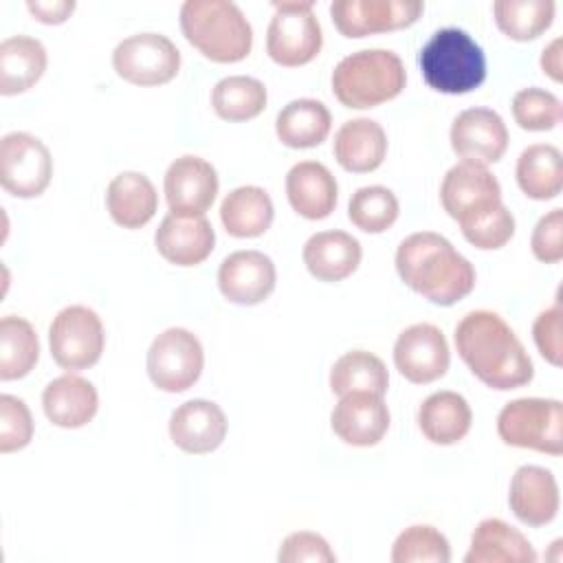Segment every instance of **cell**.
<instances>
[{"mask_svg":"<svg viewBox=\"0 0 563 563\" xmlns=\"http://www.w3.org/2000/svg\"><path fill=\"white\" fill-rule=\"evenodd\" d=\"M561 44L563 40L561 37H554L541 53V70L554 79V81H561L563 79V53H561Z\"/></svg>","mask_w":563,"mask_h":563,"instance_id":"bcb514c9","label":"cell"},{"mask_svg":"<svg viewBox=\"0 0 563 563\" xmlns=\"http://www.w3.org/2000/svg\"><path fill=\"white\" fill-rule=\"evenodd\" d=\"M275 15L266 29L268 57L286 68L312 62L323 44L321 24L312 0H273Z\"/></svg>","mask_w":563,"mask_h":563,"instance_id":"52a82bcc","label":"cell"},{"mask_svg":"<svg viewBox=\"0 0 563 563\" xmlns=\"http://www.w3.org/2000/svg\"><path fill=\"white\" fill-rule=\"evenodd\" d=\"M471 405L457 391H435L418 407V427L433 444L449 446L460 442L471 431Z\"/></svg>","mask_w":563,"mask_h":563,"instance_id":"83f0119b","label":"cell"},{"mask_svg":"<svg viewBox=\"0 0 563 563\" xmlns=\"http://www.w3.org/2000/svg\"><path fill=\"white\" fill-rule=\"evenodd\" d=\"M462 235L468 244L482 251H495L510 242L515 235V216L508 211V207L501 202L495 211L484 216L482 220L468 224L462 229Z\"/></svg>","mask_w":563,"mask_h":563,"instance_id":"60d3db41","label":"cell"},{"mask_svg":"<svg viewBox=\"0 0 563 563\" xmlns=\"http://www.w3.org/2000/svg\"><path fill=\"white\" fill-rule=\"evenodd\" d=\"M330 427L345 444L374 446L389 429V409L378 394L352 391L334 405Z\"/></svg>","mask_w":563,"mask_h":563,"instance_id":"d6986e66","label":"cell"},{"mask_svg":"<svg viewBox=\"0 0 563 563\" xmlns=\"http://www.w3.org/2000/svg\"><path fill=\"white\" fill-rule=\"evenodd\" d=\"M422 79L444 95H464L486 79V57L482 46L462 29H438L418 57Z\"/></svg>","mask_w":563,"mask_h":563,"instance_id":"5b68a950","label":"cell"},{"mask_svg":"<svg viewBox=\"0 0 563 563\" xmlns=\"http://www.w3.org/2000/svg\"><path fill=\"white\" fill-rule=\"evenodd\" d=\"M216 167L194 154H183L169 163L163 180L169 213L185 218H202L218 194Z\"/></svg>","mask_w":563,"mask_h":563,"instance_id":"4fadbf2b","label":"cell"},{"mask_svg":"<svg viewBox=\"0 0 563 563\" xmlns=\"http://www.w3.org/2000/svg\"><path fill=\"white\" fill-rule=\"evenodd\" d=\"M389 387V374L385 363L365 350H352L341 354L330 369V389L339 398L352 391H372L383 396Z\"/></svg>","mask_w":563,"mask_h":563,"instance_id":"d6a6232c","label":"cell"},{"mask_svg":"<svg viewBox=\"0 0 563 563\" xmlns=\"http://www.w3.org/2000/svg\"><path fill=\"white\" fill-rule=\"evenodd\" d=\"M407 84L402 59L387 48H363L345 55L332 70V92L354 110L396 99Z\"/></svg>","mask_w":563,"mask_h":563,"instance_id":"277c9868","label":"cell"},{"mask_svg":"<svg viewBox=\"0 0 563 563\" xmlns=\"http://www.w3.org/2000/svg\"><path fill=\"white\" fill-rule=\"evenodd\" d=\"M53 176L48 147L29 132H9L0 141V185L15 198L44 194Z\"/></svg>","mask_w":563,"mask_h":563,"instance_id":"7c38bea8","label":"cell"},{"mask_svg":"<svg viewBox=\"0 0 563 563\" xmlns=\"http://www.w3.org/2000/svg\"><path fill=\"white\" fill-rule=\"evenodd\" d=\"M336 163L352 174H367L383 165L387 154V134L374 119L358 117L345 121L332 141Z\"/></svg>","mask_w":563,"mask_h":563,"instance_id":"cb8c5ba5","label":"cell"},{"mask_svg":"<svg viewBox=\"0 0 563 563\" xmlns=\"http://www.w3.org/2000/svg\"><path fill=\"white\" fill-rule=\"evenodd\" d=\"M273 200L266 189L257 185H242L231 189L220 205V220L233 238L264 235L273 224Z\"/></svg>","mask_w":563,"mask_h":563,"instance_id":"4dcf8cb0","label":"cell"},{"mask_svg":"<svg viewBox=\"0 0 563 563\" xmlns=\"http://www.w3.org/2000/svg\"><path fill=\"white\" fill-rule=\"evenodd\" d=\"M227 416L213 400L194 398L178 405L169 416L172 442L191 455H205L216 451L227 438Z\"/></svg>","mask_w":563,"mask_h":563,"instance_id":"ac0fdd59","label":"cell"},{"mask_svg":"<svg viewBox=\"0 0 563 563\" xmlns=\"http://www.w3.org/2000/svg\"><path fill=\"white\" fill-rule=\"evenodd\" d=\"M440 200L444 211L464 229L501 205V187L484 165L462 161L444 174Z\"/></svg>","mask_w":563,"mask_h":563,"instance_id":"8fae6325","label":"cell"},{"mask_svg":"<svg viewBox=\"0 0 563 563\" xmlns=\"http://www.w3.org/2000/svg\"><path fill=\"white\" fill-rule=\"evenodd\" d=\"M268 92L264 84L249 75L222 77L211 90V106L224 121H249L262 114L266 108Z\"/></svg>","mask_w":563,"mask_h":563,"instance_id":"836d02e7","label":"cell"},{"mask_svg":"<svg viewBox=\"0 0 563 563\" xmlns=\"http://www.w3.org/2000/svg\"><path fill=\"white\" fill-rule=\"evenodd\" d=\"M40 358V341L24 317L7 314L0 321V378L26 376Z\"/></svg>","mask_w":563,"mask_h":563,"instance_id":"e575fe53","label":"cell"},{"mask_svg":"<svg viewBox=\"0 0 563 563\" xmlns=\"http://www.w3.org/2000/svg\"><path fill=\"white\" fill-rule=\"evenodd\" d=\"M449 141L462 161L486 167L504 156L508 128L490 108H466L453 119Z\"/></svg>","mask_w":563,"mask_h":563,"instance_id":"2e32d148","label":"cell"},{"mask_svg":"<svg viewBox=\"0 0 563 563\" xmlns=\"http://www.w3.org/2000/svg\"><path fill=\"white\" fill-rule=\"evenodd\" d=\"M519 189L532 200H552L563 189L561 150L550 143L528 145L515 167Z\"/></svg>","mask_w":563,"mask_h":563,"instance_id":"1f68e13d","label":"cell"},{"mask_svg":"<svg viewBox=\"0 0 563 563\" xmlns=\"http://www.w3.org/2000/svg\"><path fill=\"white\" fill-rule=\"evenodd\" d=\"M277 282L273 260L262 251H235L218 268V288L224 299L238 306L262 303Z\"/></svg>","mask_w":563,"mask_h":563,"instance_id":"e0dca14e","label":"cell"},{"mask_svg":"<svg viewBox=\"0 0 563 563\" xmlns=\"http://www.w3.org/2000/svg\"><path fill=\"white\" fill-rule=\"evenodd\" d=\"M185 40L207 59L233 64L249 57L253 29L240 7L229 0H187L180 7Z\"/></svg>","mask_w":563,"mask_h":563,"instance_id":"3957f363","label":"cell"},{"mask_svg":"<svg viewBox=\"0 0 563 563\" xmlns=\"http://www.w3.org/2000/svg\"><path fill=\"white\" fill-rule=\"evenodd\" d=\"M530 249L539 262L556 264L563 260V209H552L539 218L530 238Z\"/></svg>","mask_w":563,"mask_h":563,"instance_id":"ee69618b","label":"cell"},{"mask_svg":"<svg viewBox=\"0 0 563 563\" xmlns=\"http://www.w3.org/2000/svg\"><path fill=\"white\" fill-rule=\"evenodd\" d=\"M106 332L101 317L81 303L59 310L48 328V347L53 361L68 372L92 367L103 352Z\"/></svg>","mask_w":563,"mask_h":563,"instance_id":"ba28073f","label":"cell"},{"mask_svg":"<svg viewBox=\"0 0 563 563\" xmlns=\"http://www.w3.org/2000/svg\"><path fill=\"white\" fill-rule=\"evenodd\" d=\"M114 73L134 86H161L180 70V51L163 33H134L112 51Z\"/></svg>","mask_w":563,"mask_h":563,"instance_id":"30bf717a","label":"cell"},{"mask_svg":"<svg viewBox=\"0 0 563 563\" xmlns=\"http://www.w3.org/2000/svg\"><path fill=\"white\" fill-rule=\"evenodd\" d=\"M42 407L55 427L79 429L95 418L99 409V394L88 378L68 372L44 387Z\"/></svg>","mask_w":563,"mask_h":563,"instance_id":"603a6c76","label":"cell"},{"mask_svg":"<svg viewBox=\"0 0 563 563\" xmlns=\"http://www.w3.org/2000/svg\"><path fill=\"white\" fill-rule=\"evenodd\" d=\"M301 257L308 273L319 282H341L358 268L363 249L345 231H319L306 240Z\"/></svg>","mask_w":563,"mask_h":563,"instance_id":"d4e9b609","label":"cell"},{"mask_svg":"<svg viewBox=\"0 0 563 563\" xmlns=\"http://www.w3.org/2000/svg\"><path fill=\"white\" fill-rule=\"evenodd\" d=\"M389 559L394 563H449L451 545L438 528L416 523L396 537Z\"/></svg>","mask_w":563,"mask_h":563,"instance_id":"74e56055","label":"cell"},{"mask_svg":"<svg viewBox=\"0 0 563 563\" xmlns=\"http://www.w3.org/2000/svg\"><path fill=\"white\" fill-rule=\"evenodd\" d=\"M286 198L301 218L323 220L336 207L339 185L323 163L299 161L286 174Z\"/></svg>","mask_w":563,"mask_h":563,"instance_id":"7402d4cb","label":"cell"},{"mask_svg":"<svg viewBox=\"0 0 563 563\" xmlns=\"http://www.w3.org/2000/svg\"><path fill=\"white\" fill-rule=\"evenodd\" d=\"M33 438V418L26 402L18 396H0V451L24 449Z\"/></svg>","mask_w":563,"mask_h":563,"instance_id":"ab89813d","label":"cell"},{"mask_svg":"<svg viewBox=\"0 0 563 563\" xmlns=\"http://www.w3.org/2000/svg\"><path fill=\"white\" fill-rule=\"evenodd\" d=\"M398 277L435 306H453L475 288L473 264L433 231L407 235L396 249Z\"/></svg>","mask_w":563,"mask_h":563,"instance_id":"7a4b0ae2","label":"cell"},{"mask_svg":"<svg viewBox=\"0 0 563 563\" xmlns=\"http://www.w3.org/2000/svg\"><path fill=\"white\" fill-rule=\"evenodd\" d=\"M424 4L418 0H334L330 15L345 37H365L413 24Z\"/></svg>","mask_w":563,"mask_h":563,"instance_id":"5bb4252c","label":"cell"},{"mask_svg":"<svg viewBox=\"0 0 563 563\" xmlns=\"http://www.w3.org/2000/svg\"><path fill=\"white\" fill-rule=\"evenodd\" d=\"M497 433L504 444L548 455L563 453V405L556 398H517L501 407Z\"/></svg>","mask_w":563,"mask_h":563,"instance_id":"8992f818","label":"cell"},{"mask_svg":"<svg viewBox=\"0 0 563 563\" xmlns=\"http://www.w3.org/2000/svg\"><path fill=\"white\" fill-rule=\"evenodd\" d=\"M561 495L552 471L523 464L515 471L508 488V506L512 515L532 528L550 523L559 512Z\"/></svg>","mask_w":563,"mask_h":563,"instance_id":"ffe728a7","label":"cell"},{"mask_svg":"<svg viewBox=\"0 0 563 563\" xmlns=\"http://www.w3.org/2000/svg\"><path fill=\"white\" fill-rule=\"evenodd\" d=\"M202 365V343L187 328H167L156 334L145 361L154 387L169 394L187 391L200 378Z\"/></svg>","mask_w":563,"mask_h":563,"instance_id":"9c48e42d","label":"cell"},{"mask_svg":"<svg viewBox=\"0 0 563 563\" xmlns=\"http://www.w3.org/2000/svg\"><path fill=\"white\" fill-rule=\"evenodd\" d=\"M537 552L521 530L499 517L482 519L473 534L464 563H534Z\"/></svg>","mask_w":563,"mask_h":563,"instance_id":"484cf974","label":"cell"},{"mask_svg":"<svg viewBox=\"0 0 563 563\" xmlns=\"http://www.w3.org/2000/svg\"><path fill=\"white\" fill-rule=\"evenodd\" d=\"M26 9L44 24H62L75 11V0H29Z\"/></svg>","mask_w":563,"mask_h":563,"instance_id":"f6af8a7d","label":"cell"},{"mask_svg":"<svg viewBox=\"0 0 563 563\" xmlns=\"http://www.w3.org/2000/svg\"><path fill=\"white\" fill-rule=\"evenodd\" d=\"M106 207L119 227L141 229L154 218L158 209V194L145 174L121 172L108 183Z\"/></svg>","mask_w":563,"mask_h":563,"instance_id":"4316f807","label":"cell"},{"mask_svg":"<svg viewBox=\"0 0 563 563\" xmlns=\"http://www.w3.org/2000/svg\"><path fill=\"white\" fill-rule=\"evenodd\" d=\"M455 350L486 387L508 391L532 380L534 367L512 328L490 310H473L455 325Z\"/></svg>","mask_w":563,"mask_h":563,"instance_id":"6da1fadb","label":"cell"},{"mask_svg":"<svg viewBox=\"0 0 563 563\" xmlns=\"http://www.w3.org/2000/svg\"><path fill=\"white\" fill-rule=\"evenodd\" d=\"M279 563H334L336 554L330 543L310 530L290 532L277 552Z\"/></svg>","mask_w":563,"mask_h":563,"instance_id":"b9f144b4","label":"cell"},{"mask_svg":"<svg viewBox=\"0 0 563 563\" xmlns=\"http://www.w3.org/2000/svg\"><path fill=\"white\" fill-rule=\"evenodd\" d=\"M497 29L517 42L539 37L554 20L552 0H497L493 4Z\"/></svg>","mask_w":563,"mask_h":563,"instance_id":"d590c367","label":"cell"},{"mask_svg":"<svg viewBox=\"0 0 563 563\" xmlns=\"http://www.w3.org/2000/svg\"><path fill=\"white\" fill-rule=\"evenodd\" d=\"M449 363V343L433 323H413L394 343V365L409 383H433L446 374Z\"/></svg>","mask_w":563,"mask_h":563,"instance_id":"9a60e30c","label":"cell"},{"mask_svg":"<svg viewBox=\"0 0 563 563\" xmlns=\"http://www.w3.org/2000/svg\"><path fill=\"white\" fill-rule=\"evenodd\" d=\"M46 70V48L37 37L11 35L0 42V95L33 88Z\"/></svg>","mask_w":563,"mask_h":563,"instance_id":"f1b7e54d","label":"cell"},{"mask_svg":"<svg viewBox=\"0 0 563 563\" xmlns=\"http://www.w3.org/2000/svg\"><path fill=\"white\" fill-rule=\"evenodd\" d=\"M154 244L161 257L169 264L196 266L211 255L216 231L205 216L185 218L167 213L154 233Z\"/></svg>","mask_w":563,"mask_h":563,"instance_id":"44dd1931","label":"cell"},{"mask_svg":"<svg viewBox=\"0 0 563 563\" xmlns=\"http://www.w3.org/2000/svg\"><path fill=\"white\" fill-rule=\"evenodd\" d=\"M512 117L521 130L545 132L561 123L563 106L561 99L543 88H521L512 97Z\"/></svg>","mask_w":563,"mask_h":563,"instance_id":"f35d334b","label":"cell"},{"mask_svg":"<svg viewBox=\"0 0 563 563\" xmlns=\"http://www.w3.org/2000/svg\"><path fill=\"white\" fill-rule=\"evenodd\" d=\"M561 301L556 299L552 308H545L537 314L532 323V339L539 350V354L554 367L561 365L563 361V328H561Z\"/></svg>","mask_w":563,"mask_h":563,"instance_id":"7bdbcfd3","label":"cell"},{"mask_svg":"<svg viewBox=\"0 0 563 563\" xmlns=\"http://www.w3.org/2000/svg\"><path fill=\"white\" fill-rule=\"evenodd\" d=\"M332 128V114L319 99H295L286 103L275 119L277 139L292 150L321 145Z\"/></svg>","mask_w":563,"mask_h":563,"instance_id":"f546056e","label":"cell"},{"mask_svg":"<svg viewBox=\"0 0 563 563\" xmlns=\"http://www.w3.org/2000/svg\"><path fill=\"white\" fill-rule=\"evenodd\" d=\"M400 205L391 189L383 185H367L352 194L347 202L350 222L365 233H383L398 218Z\"/></svg>","mask_w":563,"mask_h":563,"instance_id":"8d00e7d4","label":"cell"}]
</instances>
